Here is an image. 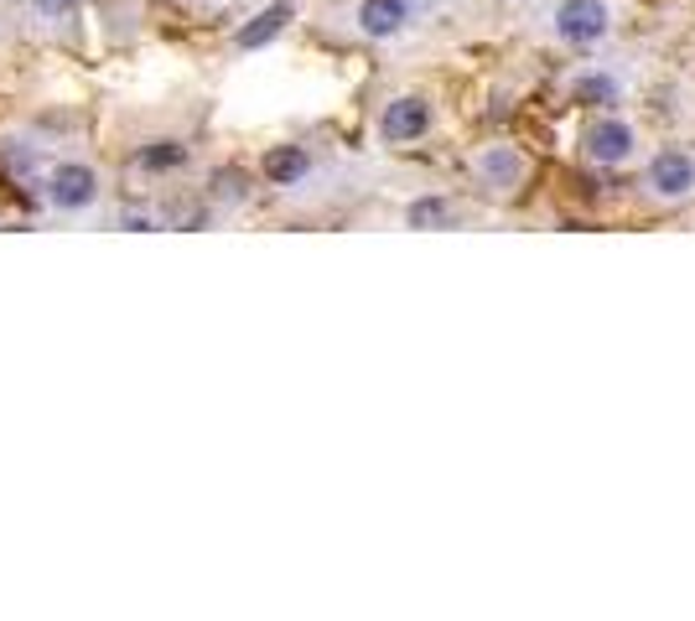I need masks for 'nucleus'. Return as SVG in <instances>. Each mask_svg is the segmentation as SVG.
Segmentation results:
<instances>
[{
    "label": "nucleus",
    "instance_id": "nucleus-1",
    "mask_svg": "<svg viewBox=\"0 0 695 621\" xmlns=\"http://www.w3.org/2000/svg\"><path fill=\"white\" fill-rule=\"evenodd\" d=\"M644 187H649V197H659V202H685V197H695V155L691 151H659L655 161H649V172H644Z\"/></svg>",
    "mask_w": 695,
    "mask_h": 621
},
{
    "label": "nucleus",
    "instance_id": "nucleus-4",
    "mask_svg": "<svg viewBox=\"0 0 695 621\" xmlns=\"http://www.w3.org/2000/svg\"><path fill=\"white\" fill-rule=\"evenodd\" d=\"M47 197L58 208H89L100 197V176L89 172V166H79V161H68V166H58V172L47 176Z\"/></svg>",
    "mask_w": 695,
    "mask_h": 621
},
{
    "label": "nucleus",
    "instance_id": "nucleus-10",
    "mask_svg": "<svg viewBox=\"0 0 695 621\" xmlns=\"http://www.w3.org/2000/svg\"><path fill=\"white\" fill-rule=\"evenodd\" d=\"M182 161H187V151H182L177 140H157V145L140 151V166H146V172H172V166H182Z\"/></svg>",
    "mask_w": 695,
    "mask_h": 621
},
{
    "label": "nucleus",
    "instance_id": "nucleus-9",
    "mask_svg": "<svg viewBox=\"0 0 695 621\" xmlns=\"http://www.w3.org/2000/svg\"><path fill=\"white\" fill-rule=\"evenodd\" d=\"M286 21H291V5L280 0V5H270V11L250 16V26H239V37H234V42L244 47V52H255V47H265L270 37H280V26H286Z\"/></svg>",
    "mask_w": 695,
    "mask_h": 621
},
{
    "label": "nucleus",
    "instance_id": "nucleus-11",
    "mask_svg": "<svg viewBox=\"0 0 695 621\" xmlns=\"http://www.w3.org/2000/svg\"><path fill=\"white\" fill-rule=\"evenodd\" d=\"M577 98H581V104H613V98H617V78H607V73H581V78H577Z\"/></svg>",
    "mask_w": 695,
    "mask_h": 621
},
{
    "label": "nucleus",
    "instance_id": "nucleus-5",
    "mask_svg": "<svg viewBox=\"0 0 695 621\" xmlns=\"http://www.w3.org/2000/svg\"><path fill=\"white\" fill-rule=\"evenodd\" d=\"M379 130H384V140H420L431 130V104L426 98H395L379 119Z\"/></svg>",
    "mask_w": 695,
    "mask_h": 621
},
{
    "label": "nucleus",
    "instance_id": "nucleus-14",
    "mask_svg": "<svg viewBox=\"0 0 695 621\" xmlns=\"http://www.w3.org/2000/svg\"><path fill=\"white\" fill-rule=\"evenodd\" d=\"M73 5H79V0H37V11L47 21H58V16H73Z\"/></svg>",
    "mask_w": 695,
    "mask_h": 621
},
{
    "label": "nucleus",
    "instance_id": "nucleus-12",
    "mask_svg": "<svg viewBox=\"0 0 695 621\" xmlns=\"http://www.w3.org/2000/svg\"><path fill=\"white\" fill-rule=\"evenodd\" d=\"M410 229H441V223H447V202H441V197H420V202H410Z\"/></svg>",
    "mask_w": 695,
    "mask_h": 621
},
{
    "label": "nucleus",
    "instance_id": "nucleus-13",
    "mask_svg": "<svg viewBox=\"0 0 695 621\" xmlns=\"http://www.w3.org/2000/svg\"><path fill=\"white\" fill-rule=\"evenodd\" d=\"M213 197H229V202H239V197H244V176H239V172H219V176H213Z\"/></svg>",
    "mask_w": 695,
    "mask_h": 621
},
{
    "label": "nucleus",
    "instance_id": "nucleus-6",
    "mask_svg": "<svg viewBox=\"0 0 695 621\" xmlns=\"http://www.w3.org/2000/svg\"><path fill=\"white\" fill-rule=\"evenodd\" d=\"M477 176H483L488 187H498V192H509V187L524 181V155H519L514 145H494V151L477 155Z\"/></svg>",
    "mask_w": 695,
    "mask_h": 621
},
{
    "label": "nucleus",
    "instance_id": "nucleus-3",
    "mask_svg": "<svg viewBox=\"0 0 695 621\" xmlns=\"http://www.w3.org/2000/svg\"><path fill=\"white\" fill-rule=\"evenodd\" d=\"M581 145H587V161H596V166H623L628 155H634L638 136H634V125L628 119H592L587 125V136H581Z\"/></svg>",
    "mask_w": 695,
    "mask_h": 621
},
{
    "label": "nucleus",
    "instance_id": "nucleus-7",
    "mask_svg": "<svg viewBox=\"0 0 695 621\" xmlns=\"http://www.w3.org/2000/svg\"><path fill=\"white\" fill-rule=\"evenodd\" d=\"M410 16V0H363L358 5V26L363 37H395L399 26Z\"/></svg>",
    "mask_w": 695,
    "mask_h": 621
},
{
    "label": "nucleus",
    "instance_id": "nucleus-8",
    "mask_svg": "<svg viewBox=\"0 0 695 621\" xmlns=\"http://www.w3.org/2000/svg\"><path fill=\"white\" fill-rule=\"evenodd\" d=\"M306 166H312L306 145H276V151L265 155V181L291 187V181H301V176H306Z\"/></svg>",
    "mask_w": 695,
    "mask_h": 621
},
{
    "label": "nucleus",
    "instance_id": "nucleus-2",
    "mask_svg": "<svg viewBox=\"0 0 695 621\" xmlns=\"http://www.w3.org/2000/svg\"><path fill=\"white\" fill-rule=\"evenodd\" d=\"M556 32H560V42H571V47H592V42H602L613 32V11H607L602 0H560Z\"/></svg>",
    "mask_w": 695,
    "mask_h": 621
}]
</instances>
